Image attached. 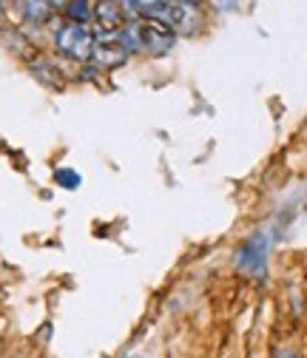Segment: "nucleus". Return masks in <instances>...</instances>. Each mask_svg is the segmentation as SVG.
Here are the masks:
<instances>
[{"label": "nucleus", "mask_w": 307, "mask_h": 358, "mask_svg": "<svg viewBox=\"0 0 307 358\" xmlns=\"http://www.w3.org/2000/svg\"><path fill=\"white\" fill-rule=\"evenodd\" d=\"M0 20H3V12H0Z\"/></svg>", "instance_id": "nucleus-14"}, {"label": "nucleus", "mask_w": 307, "mask_h": 358, "mask_svg": "<svg viewBox=\"0 0 307 358\" xmlns=\"http://www.w3.org/2000/svg\"><path fill=\"white\" fill-rule=\"evenodd\" d=\"M55 182L63 185L66 191H74V188H80V173L71 168H60V171H55Z\"/></svg>", "instance_id": "nucleus-10"}, {"label": "nucleus", "mask_w": 307, "mask_h": 358, "mask_svg": "<svg viewBox=\"0 0 307 358\" xmlns=\"http://www.w3.org/2000/svg\"><path fill=\"white\" fill-rule=\"evenodd\" d=\"M268 234H253L242 248H239V256H236V264H239V271L245 273H262L265 271V264H268Z\"/></svg>", "instance_id": "nucleus-4"}, {"label": "nucleus", "mask_w": 307, "mask_h": 358, "mask_svg": "<svg viewBox=\"0 0 307 358\" xmlns=\"http://www.w3.org/2000/svg\"><path fill=\"white\" fill-rule=\"evenodd\" d=\"M162 20H168L177 34H194L202 26L199 3H191V0H171Z\"/></svg>", "instance_id": "nucleus-3"}, {"label": "nucleus", "mask_w": 307, "mask_h": 358, "mask_svg": "<svg viewBox=\"0 0 307 358\" xmlns=\"http://www.w3.org/2000/svg\"><path fill=\"white\" fill-rule=\"evenodd\" d=\"M66 17L71 20V23H89V17H92V6H89V0H69L66 3Z\"/></svg>", "instance_id": "nucleus-9"}, {"label": "nucleus", "mask_w": 307, "mask_h": 358, "mask_svg": "<svg viewBox=\"0 0 307 358\" xmlns=\"http://www.w3.org/2000/svg\"><path fill=\"white\" fill-rule=\"evenodd\" d=\"M94 34L85 29L83 23H66L57 29L55 34V49L66 57V60H77V63H85V60H92L94 55Z\"/></svg>", "instance_id": "nucleus-1"}, {"label": "nucleus", "mask_w": 307, "mask_h": 358, "mask_svg": "<svg viewBox=\"0 0 307 358\" xmlns=\"http://www.w3.org/2000/svg\"><path fill=\"white\" fill-rule=\"evenodd\" d=\"M94 20L103 31L117 34L128 20V6L120 3V0H97L94 3Z\"/></svg>", "instance_id": "nucleus-5"}, {"label": "nucleus", "mask_w": 307, "mask_h": 358, "mask_svg": "<svg viewBox=\"0 0 307 358\" xmlns=\"http://www.w3.org/2000/svg\"><path fill=\"white\" fill-rule=\"evenodd\" d=\"M128 57V52L120 46V43H94V55L92 60L100 66V69H117L122 66Z\"/></svg>", "instance_id": "nucleus-6"}, {"label": "nucleus", "mask_w": 307, "mask_h": 358, "mask_svg": "<svg viewBox=\"0 0 307 358\" xmlns=\"http://www.w3.org/2000/svg\"><path fill=\"white\" fill-rule=\"evenodd\" d=\"M140 40H143V52L148 55H168L173 49V43H177V31L171 29V23L159 20V17H145L140 23Z\"/></svg>", "instance_id": "nucleus-2"}, {"label": "nucleus", "mask_w": 307, "mask_h": 358, "mask_svg": "<svg viewBox=\"0 0 307 358\" xmlns=\"http://www.w3.org/2000/svg\"><path fill=\"white\" fill-rule=\"evenodd\" d=\"M191 3H202V0H191Z\"/></svg>", "instance_id": "nucleus-13"}, {"label": "nucleus", "mask_w": 307, "mask_h": 358, "mask_svg": "<svg viewBox=\"0 0 307 358\" xmlns=\"http://www.w3.org/2000/svg\"><path fill=\"white\" fill-rule=\"evenodd\" d=\"M210 3L219 9V12H231L236 6V0H210Z\"/></svg>", "instance_id": "nucleus-11"}, {"label": "nucleus", "mask_w": 307, "mask_h": 358, "mask_svg": "<svg viewBox=\"0 0 307 358\" xmlns=\"http://www.w3.org/2000/svg\"><path fill=\"white\" fill-rule=\"evenodd\" d=\"M52 9H55V6L49 3V0H20V12H23V17H26L29 23H34V26L49 23Z\"/></svg>", "instance_id": "nucleus-7"}, {"label": "nucleus", "mask_w": 307, "mask_h": 358, "mask_svg": "<svg viewBox=\"0 0 307 358\" xmlns=\"http://www.w3.org/2000/svg\"><path fill=\"white\" fill-rule=\"evenodd\" d=\"M49 3H52L55 9H66V3H69V0H49Z\"/></svg>", "instance_id": "nucleus-12"}, {"label": "nucleus", "mask_w": 307, "mask_h": 358, "mask_svg": "<svg viewBox=\"0 0 307 358\" xmlns=\"http://www.w3.org/2000/svg\"><path fill=\"white\" fill-rule=\"evenodd\" d=\"M122 3L131 9V12H137L143 17H165V9L171 0H122Z\"/></svg>", "instance_id": "nucleus-8"}, {"label": "nucleus", "mask_w": 307, "mask_h": 358, "mask_svg": "<svg viewBox=\"0 0 307 358\" xmlns=\"http://www.w3.org/2000/svg\"><path fill=\"white\" fill-rule=\"evenodd\" d=\"M0 6H3V0H0Z\"/></svg>", "instance_id": "nucleus-15"}]
</instances>
